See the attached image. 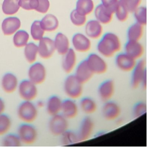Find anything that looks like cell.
<instances>
[{
    "instance_id": "obj_35",
    "label": "cell",
    "mask_w": 149,
    "mask_h": 149,
    "mask_svg": "<svg viewBox=\"0 0 149 149\" xmlns=\"http://www.w3.org/2000/svg\"><path fill=\"white\" fill-rule=\"evenodd\" d=\"M12 125V119L8 115L5 113L0 115V136H3L9 132Z\"/></svg>"
},
{
    "instance_id": "obj_14",
    "label": "cell",
    "mask_w": 149,
    "mask_h": 149,
    "mask_svg": "<svg viewBox=\"0 0 149 149\" xmlns=\"http://www.w3.org/2000/svg\"><path fill=\"white\" fill-rule=\"evenodd\" d=\"M38 47L39 56L44 60L51 58L56 52L54 40L47 37L40 40Z\"/></svg>"
},
{
    "instance_id": "obj_43",
    "label": "cell",
    "mask_w": 149,
    "mask_h": 149,
    "mask_svg": "<svg viewBox=\"0 0 149 149\" xmlns=\"http://www.w3.org/2000/svg\"><path fill=\"white\" fill-rule=\"evenodd\" d=\"M142 2V0H126V4L130 13H133L141 6Z\"/></svg>"
},
{
    "instance_id": "obj_3",
    "label": "cell",
    "mask_w": 149,
    "mask_h": 149,
    "mask_svg": "<svg viewBox=\"0 0 149 149\" xmlns=\"http://www.w3.org/2000/svg\"><path fill=\"white\" fill-rule=\"evenodd\" d=\"M83 84L74 74H70L64 80L63 91L68 98L76 100L82 95Z\"/></svg>"
},
{
    "instance_id": "obj_20",
    "label": "cell",
    "mask_w": 149,
    "mask_h": 149,
    "mask_svg": "<svg viewBox=\"0 0 149 149\" xmlns=\"http://www.w3.org/2000/svg\"><path fill=\"white\" fill-rule=\"evenodd\" d=\"M93 12L95 19L102 25L109 24L114 15L113 11L105 7L101 3L95 7Z\"/></svg>"
},
{
    "instance_id": "obj_10",
    "label": "cell",
    "mask_w": 149,
    "mask_h": 149,
    "mask_svg": "<svg viewBox=\"0 0 149 149\" xmlns=\"http://www.w3.org/2000/svg\"><path fill=\"white\" fill-rule=\"evenodd\" d=\"M71 45L77 53H86L91 49V40L84 33H76L72 37Z\"/></svg>"
},
{
    "instance_id": "obj_1",
    "label": "cell",
    "mask_w": 149,
    "mask_h": 149,
    "mask_svg": "<svg viewBox=\"0 0 149 149\" xmlns=\"http://www.w3.org/2000/svg\"><path fill=\"white\" fill-rule=\"evenodd\" d=\"M97 43V53L104 58H111L119 53L122 43L119 37L112 32H108L102 36Z\"/></svg>"
},
{
    "instance_id": "obj_45",
    "label": "cell",
    "mask_w": 149,
    "mask_h": 149,
    "mask_svg": "<svg viewBox=\"0 0 149 149\" xmlns=\"http://www.w3.org/2000/svg\"><path fill=\"white\" fill-rule=\"evenodd\" d=\"M6 103L3 98L0 97V115L5 113L6 110Z\"/></svg>"
},
{
    "instance_id": "obj_6",
    "label": "cell",
    "mask_w": 149,
    "mask_h": 149,
    "mask_svg": "<svg viewBox=\"0 0 149 149\" xmlns=\"http://www.w3.org/2000/svg\"><path fill=\"white\" fill-rule=\"evenodd\" d=\"M17 91L22 101H34L38 96L37 85L28 79L19 81Z\"/></svg>"
},
{
    "instance_id": "obj_44",
    "label": "cell",
    "mask_w": 149,
    "mask_h": 149,
    "mask_svg": "<svg viewBox=\"0 0 149 149\" xmlns=\"http://www.w3.org/2000/svg\"><path fill=\"white\" fill-rule=\"evenodd\" d=\"M101 4L114 12L118 0H101Z\"/></svg>"
},
{
    "instance_id": "obj_28",
    "label": "cell",
    "mask_w": 149,
    "mask_h": 149,
    "mask_svg": "<svg viewBox=\"0 0 149 149\" xmlns=\"http://www.w3.org/2000/svg\"><path fill=\"white\" fill-rule=\"evenodd\" d=\"M79 109L84 114L91 115L96 111L97 106V103L93 98L89 97H83L80 100Z\"/></svg>"
},
{
    "instance_id": "obj_21",
    "label": "cell",
    "mask_w": 149,
    "mask_h": 149,
    "mask_svg": "<svg viewBox=\"0 0 149 149\" xmlns=\"http://www.w3.org/2000/svg\"><path fill=\"white\" fill-rule=\"evenodd\" d=\"M124 52L136 61L141 59L144 53V48L139 41L128 40L124 46Z\"/></svg>"
},
{
    "instance_id": "obj_25",
    "label": "cell",
    "mask_w": 149,
    "mask_h": 149,
    "mask_svg": "<svg viewBox=\"0 0 149 149\" xmlns=\"http://www.w3.org/2000/svg\"><path fill=\"white\" fill-rule=\"evenodd\" d=\"M62 102L61 98L57 95H52L49 97L45 102L47 113L51 116L61 113Z\"/></svg>"
},
{
    "instance_id": "obj_7",
    "label": "cell",
    "mask_w": 149,
    "mask_h": 149,
    "mask_svg": "<svg viewBox=\"0 0 149 149\" xmlns=\"http://www.w3.org/2000/svg\"><path fill=\"white\" fill-rule=\"evenodd\" d=\"M47 76L45 65L41 62H35L30 64L27 70V79L37 85L45 82Z\"/></svg>"
},
{
    "instance_id": "obj_13",
    "label": "cell",
    "mask_w": 149,
    "mask_h": 149,
    "mask_svg": "<svg viewBox=\"0 0 149 149\" xmlns=\"http://www.w3.org/2000/svg\"><path fill=\"white\" fill-rule=\"evenodd\" d=\"M119 105L114 101L109 100L104 102L102 109L103 117L108 121L117 120L121 114Z\"/></svg>"
},
{
    "instance_id": "obj_36",
    "label": "cell",
    "mask_w": 149,
    "mask_h": 149,
    "mask_svg": "<svg viewBox=\"0 0 149 149\" xmlns=\"http://www.w3.org/2000/svg\"><path fill=\"white\" fill-rule=\"evenodd\" d=\"M60 137L61 143L63 146L72 145L79 142L77 132L68 130Z\"/></svg>"
},
{
    "instance_id": "obj_22",
    "label": "cell",
    "mask_w": 149,
    "mask_h": 149,
    "mask_svg": "<svg viewBox=\"0 0 149 149\" xmlns=\"http://www.w3.org/2000/svg\"><path fill=\"white\" fill-rule=\"evenodd\" d=\"M115 91V83L112 80L110 79L102 82L97 90L99 98L104 102L110 100L114 95Z\"/></svg>"
},
{
    "instance_id": "obj_2",
    "label": "cell",
    "mask_w": 149,
    "mask_h": 149,
    "mask_svg": "<svg viewBox=\"0 0 149 149\" xmlns=\"http://www.w3.org/2000/svg\"><path fill=\"white\" fill-rule=\"evenodd\" d=\"M16 114L22 123H33L38 118L39 109L33 101H22L17 107Z\"/></svg>"
},
{
    "instance_id": "obj_17",
    "label": "cell",
    "mask_w": 149,
    "mask_h": 149,
    "mask_svg": "<svg viewBox=\"0 0 149 149\" xmlns=\"http://www.w3.org/2000/svg\"><path fill=\"white\" fill-rule=\"evenodd\" d=\"M77 52L71 48L63 56L62 68L65 73L70 74L74 72L77 64Z\"/></svg>"
},
{
    "instance_id": "obj_41",
    "label": "cell",
    "mask_w": 149,
    "mask_h": 149,
    "mask_svg": "<svg viewBox=\"0 0 149 149\" xmlns=\"http://www.w3.org/2000/svg\"><path fill=\"white\" fill-rule=\"evenodd\" d=\"M38 4V0H19V1L20 7L27 11L35 10Z\"/></svg>"
},
{
    "instance_id": "obj_37",
    "label": "cell",
    "mask_w": 149,
    "mask_h": 149,
    "mask_svg": "<svg viewBox=\"0 0 149 149\" xmlns=\"http://www.w3.org/2000/svg\"><path fill=\"white\" fill-rule=\"evenodd\" d=\"M136 22L142 26H146L147 24V8L144 6H140L132 13Z\"/></svg>"
},
{
    "instance_id": "obj_31",
    "label": "cell",
    "mask_w": 149,
    "mask_h": 149,
    "mask_svg": "<svg viewBox=\"0 0 149 149\" xmlns=\"http://www.w3.org/2000/svg\"><path fill=\"white\" fill-rule=\"evenodd\" d=\"M24 56L28 63L32 64L37 61L38 55V46L33 42L27 43L25 47Z\"/></svg>"
},
{
    "instance_id": "obj_8",
    "label": "cell",
    "mask_w": 149,
    "mask_h": 149,
    "mask_svg": "<svg viewBox=\"0 0 149 149\" xmlns=\"http://www.w3.org/2000/svg\"><path fill=\"white\" fill-rule=\"evenodd\" d=\"M68 119L61 113L51 116L48 124L49 132L55 136H60L68 130Z\"/></svg>"
},
{
    "instance_id": "obj_32",
    "label": "cell",
    "mask_w": 149,
    "mask_h": 149,
    "mask_svg": "<svg viewBox=\"0 0 149 149\" xmlns=\"http://www.w3.org/2000/svg\"><path fill=\"white\" fill-rule=\"evenodd\" d=\"M19 1V0H4L2 6L3 13L7 15L17 13L20 8Z\"/></svg>"
},
{
    "instance_id": "obj_30",
    "label": "cell",
    "mask_w": 149,
    "mask_h": 149,
    "mask_svg": "<svg viewBox=\"0 0 149 149\" xmlns=\"http://www.w3.org/2000/svg\"><path fill=\"white\" fill-rule=\"evenodd\" d=\"M143 26L137 22L131 25L127 30L128 40L139 41L143 35Z\"/></svg>"
},
{
    "instance_id": "obj_24",
    "label": "cell",
    "mask_w": 149,
    "mask_h": 149,
    "mask_svg": "<svg viewBox=\"0 0 149 149\" xmlns=\"http://www.w3.org/2000/svg\"><path fill=\"white\" fill-rule=\"evenodd\" d=\"M21 26L20 20L16 17H8L3 20L1 25L2 31L4 35H13Z\"/></svg>"
},
{
    "instance_id": "obj_26",
    "label": "cell",
    "mask_w": 149,
    "mask_h": 149,
    "mask_svg": "<svg viewBox=\"0 0 149 149\" xmlns=\"http://www.w3.org/2000/svg\"><path fill=\"white\" fill-rule=\"evenodd\" d=\"M95 7L93 0H77L75 9L79 13L87 17L93 13Z\"/></svg>"
},
{
    "instance_id": "obj_46",
    "label": "cell",
    "mask_w": 149,
    "mask_h": 149,
    "mask_svg": "<svg viewBox=\"0 0 149 149\" xmlns=\"http://www.w3.org/2000/svg\"><path fill=\"white\" fill-rule=\"evenodd\" d=\"M36 106L38 109H41V108L45 107V102H44L42 100H39L36 103Z\"/></svg>"
},
{
    "instance_id": "obj_11",
    "label": "cell",
    "mask_w": 149,
    "mask_h": 149,
    "mask_svg": "<svg viewBox=\"0 0 149 149\" xmlns=\"http://www.w3.org/2000/svg\"><path fill=\"white\" fill-rule=\"evenodd\" d=\"M19 83V79L15 74L12 72H7L1 77V87L6 94H13L17 91Z\"/></svg>"
},
{
    "instance_id": "obj_4",
    "label": "cell",
    "mask_w": 149,
    "mask_h": 149,
    "mask_svg": "<svg viewBox=\"0 0 149 149\" xmlns=\"http://www.w3.org/2000/svg\"><path fill=\"white\" fill-rule=\"evenodd\" d=\"M131 72V84L132 87L137 88L142 86L143 88L146 89L147 73L145 60L141 58L137 61L136 66Z\"/></svg>"
},
{
    "instance_id": "obj_27",
    "label": "cell",
    "mask_w": 149,
    "mask_h": 149,
    "mask_svg": "<svg viewBox=\"0 0 149 149\" xmlns=\"http://www.w3.org/2000/svg\"><path fill=\"white\" fill-rule=\"evenodd\" d=\"M40 22L42 27L46 32H54L59 27V20L55 15L53 14L45 15Z\"/></svg>"
},
{
    "instance_id": "obj_12",
    "label": "cell",
    "mask_w": 149,
    "mask_h": 149,
    "mask_svg": "<svg viewBox=\"0 0 149 149\" xmlns=\"http://www.w3.org/2000/svg\"><path fill=\"white\" fill-rule=\"evenodd\" d=\"M137 61L123 52L118 53L116 55L115 62L116 66L119 70L124 72H130L136 66Z\"/></svg>"
},
{
    "instance_id": "obj_16",
    "label": "cell",
    "mask_w": 149,
    "mask_h": 149,
    "mask_svg": "<svg viewBox=\"0 0 149 149\" xmlns=\"http://www.w3.org/2000/svg\"><path fill=\"white\" fill-rule=\"evenodd\" d=\"M94 129V123L89 117L84 118L81 122L78 132H77L79 142L88 139L92 135Z\"/></svg>"
},
{
    "instance_id": "obj_23",
    "label": "cell",
    "mask_w": 149,
    "mask_h": 149,
    "mask_svg": "<svg viewBox=\"0 0 149 149\" xmlns=\"http://www.w3.org/2000/svg\"><path fill=\"white\" fill-rule=\"evenodd\" d=\"M54 41L56 52L60 55L63 56L71 48V42L63 33H58Z\"/></svg>"
},
{
    "instance_id": "obj_19",
    "label": "cell",
    "mask_w": 149,
    "mask_h": 149,
    "mask_svg": "<svg viewBox=\"0 0 149 149\" xmlns=\"http://www.w3.org/2000/svg\"><path fill=\"white\" fill-rule=\"evenodd\" d=\"M79 110V105L75 100L68 98L63 101L61 113L68 120L75 118Z\"/></svg>"
},
{
    "instance_id": "obj_9",
    "label": "cell",
    "mask_w": 149,
    "mask_h": 149,
    "mask_svg": "<svg viewBox=\"0 0 149 149\" xmlns=\"http://www.w3.org/2000/svg\"><path fill=\"white\" fill-rule=\"evenodd\" d=\"M104 58L98 53H92L85 59L94 74H103L107 72L108 64Z\"/></svg>"
},
{
    "instance_id": "obj_33",
    "label": "cell",
    "mask_w": 149,
    "mask_h": 149,
    "mask_svg": "<svg viewBox=\"0 0 149 149\" xmlns=\"http://www.w3.org/2000/svg\"><path fill=\"white\" fill-rule=\"evenodd\" d=\"M29 36L26 31L19 30L14 36L13 42L15 47L17 48L24 47L27 44Z\"/></svg>"
},
{
    "instance_id": "obj_39",
    "label": "cell",
    "mask_w": 149,
    "mask_h": 149,
    "mask_svg": "<svg viewBox=\"0 0 149 149\" xmlns=\"http://www.w3.org/2000/svg\"><path fill=\"white\" fill-rule=\"evenodd\" d=\"M45 31L42 28L40 21H35L31 27V34L35 41H39L43 38Z\"/></svg>"
},
{
    "instance_id": "obj_40",
    "label": "cell",
    "mask_w": 149,
    "mask_h": 149,
    "mask_svg": "<svg viewBox=\"0 0 149 149\" xmlns=\"http://www.w3.org/2000/svg\"><path fill=\"white\" fill-rule=\"evenodd\" d=\"M147 111L146 103L143 102H140L135 104L132 109V114L135 118H138L143 116Z\"/></svg>"
},
{
    "instance_id": "obj_29",
    "label": "cell",
    "mask_w": 149,
    "mask_h": 149,
    "mask_svg": "<svg viewBox=\"0 0 149 149\" xmlns=\"http://www.w3.org/2000/svg\"><path fill=\"white\" fill-rule=\"evenodd\" d=\"M130 13L126 4V0H118L114 12L117 19L120 22H125L128 19Z\"/></svg>"
},
{
    "instance_id": "obj_5",
    "label": "cell",
    "mask_w": 149,
    "mask_h": 149,
    "mask_svg": "<svg viewBox=\"0 0 149 149\" xmlns=\"http://www.w3.org/2000/svg\"><path fill=\"white\" fill-rule=\"evenodd\" d=\"M22 144L31 145L38 139V131L33 123H23L17 128V133Z\"/></svg>"
},
{
    "instance_id": "obj_15",
    "label": "cell",
    "mask_w": 149,
    "mask_h": 149,
    "mask_svg": "<svg viewBox=\"0 0 149 149\" xmlns=\"http://www.w3.org/2000/svg\"><path fill=\"white\" fill-rule=\"evenodd\" d=\"M103 25L94 19L88 21L84 25V34L91 40L100 39L103 33Z\"/></svg>"
},
{
    "instance_id": "obj_38",
    "label": "cell",
    "mask_w": 149,
    "mask_h": 149,
    "mask_svg": "<svg viewBox=\"0 0 149 149\" xmlns=\"http://www.w3.org/2000/svg\"><path fill=\"white\" fill-rule=\"evenodd\" d=\"M87 16L78 13L75 9L71 11L70 14V22L75 26H83L87 22Z\"/></svg>"
},
{
    "instance_id": "obj_34",
    "label": "cell",
    "mask_w": 149,
    "mask_h": 149,
    "mask_svg": "<svg viewBox=\"0 0 149 149\" xmlns=\"http://www.w3.org/2000/svg\"><path fill=\"white\" fill-rule=\"evenodd\" d=\"M1 144L6 147L19 146L22 145L19 136L16 133L8 132L3 136Z\"/></svg>"
},
{
    "instance_id": "obj_18",
    "label": "cell",
    "mask_w": 149,
    "mask_h": 149,
    "mask_svg": "<svg viewBox=\"0 0 149 149\" xmlns=\"http://www.w3.org/2000/svg\"><path fill=\"white\" fill-rule=\"evenodd\" d=\"M74 72L75 76L83 84L88 82L94 75L86 60L77 63Z\"/></svg>"
},
{
    "instance_id": "obj_42",
    "label": "cell",
    "mask_w": 149,
    "mask_h": 149,
    "mask_svg": "<svg viewBox=\"0 0 149 149\" xmlns=\"http://www.w3.org/2000/svg\"><path fill=\"white\" fill-rule=\"evenodd\" d=\"M38 4L35 11L42 14L47 13L50 8V2L49 0H38Z\"/></svg>"
}]
</instances>
